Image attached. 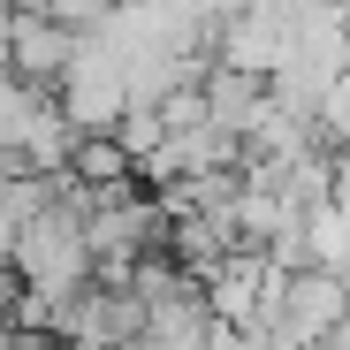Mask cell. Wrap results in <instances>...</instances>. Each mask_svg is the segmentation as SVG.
<instances>
[{
	"label": "cell",
	"mask_w": 350,
	"mask_h": 350,
	"mask_svg": "<svg viewBox=\"0 0 350 350\" xmlns=\"http://www.w3.org/2000/svg\"><path fill=\"white\" fill-rule=\"evenodd\" d=\"M16 0H0V69H16Z\"/></svg>",
	"instance_id": "7a4b0ae2"
},
{
	"label": "cell",
	"mask_w": 350,
	"mask_h": 350,
	"mask_svg": "<svg viewBox=\"0 0 350 350\" xmlns=\"http://www.w3.org/2000/svg\"><path fill=\"white\" fill-rule=\"evenodd\" d=\"M69 69H77V38H69V23L23 16V23H16V77H31V84H62Z\"/></svg>",
	"instance_id": "6da1fadb"
}]
</instances>
